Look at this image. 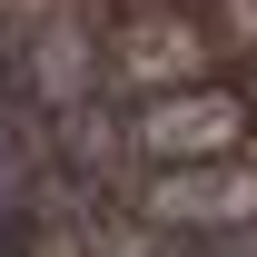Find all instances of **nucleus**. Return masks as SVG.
<instances>
[{"label": "nucleus", "instance_id": "f257e3e1", "mask_svg": "<svg viewBox=\"0 0 257 257\" xmlns=\"http://www.w3.org/2000/svg\"><path fill=\"white\" fill-rule=\"evenodd\" d=\"M99 79H109V99L128 89V109L198 89V79H218V30L198 20V0H119L99 20Z\"/></svg>", "mask_w": 257, "mask_h": 257}, {"label": "nucleus", "instance_id": "f03ea898", "mask_svg": "<svg viewBox=\"0 0 257 257\" xmlns=\"http://www.w3.org/2000/svg\"><path fill=\"white\" fill-rule=\"evenodd\" d=\"M257 139V109L237 79H198V89L139 99L128 109V168L139 178H188V168H237Z\"/></svg>", "mask_w": 257, "mask_h": 257}]
</instances>
